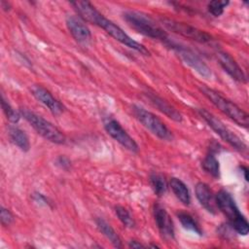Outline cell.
Here are the masks:
<instances>
[{
  "instance_id": "18",
  "label": "cell",
  "mask_w": 249,
  "mask_h": 249,
  "mask_svg": "<svg viewBox=\"0 0 249 249\" xmlns=\"http://www.w3.org/2000/svg\"><path fill=\"white\" fill-rule=\"evenodd\" d=\"M170 187H171V190H172L173 194L175 195V196L184 205H190V203H191L190 191H189L188 187L186 186V184L182 180H180L176 177H172L170 179Z\"/></svg>"
},
{
  "instance_id": "27",
  "label": "cell",
  "mask_w": 249,
  "mask_h": 249,
  "mask_svg": "<svg viewBox=\"0 0 249 249\" xmlns=\"http://www.w3.org/2000/svg\"><path fill=\"white\" fill-rule=\"evenodd\" d=\"M56 164L60 168L64 169V170H68L70 168V166H71V161H70V160L68 158H66L64 156H60L56 160Z\"/></svg>"
},
{
  "instance_id": "15",
  "label": "cell",
  "mask_w": 249,
  "mask_h": 249,
  "mask_svg": "<svg viewBox=\"0 0 249 249\" xmlns=\"http://www.w3.org/2000/svg\"><path fill=\"white\" fill-rule=\"evenodd\" d=\"M196 196L200 203V205L205 208L209 213L215 214L217 211V204H216V198L209 188V186L203 182H198L196 185Z\"/></svg>"
},
{
  "instance_id": "20",
  "label": "cell",
  "mask_w": 249,
  "mask_h": 249,
  "mask_svg": "<svg viewBox=\"0 0 249 249\" xmlns=\"http://www.w3.org/2000/svg\"><path fill=\"white\" fill-rule=\"evenodd\" d=\"M177 217L185 230L193 231L194 233H196L198 235H202L201 228L199 227L196 220L191 214L187 212H179L177 214Z\"/></svg>"
},
{
  "instance_id": "30",
  "label": "cell",
  "mask_w": 249,
  "mask_h": 249,
  "mask_svg": "<svg viewBox=\"0 0 249 249\" xmlns=\"http://www.w3.org/2000/svg\"><path fill=\"white\" fill-rule=\"evenodd\" d=\"M241 171H242V173H243V175H244V179H245L246 181H248V177H247V168H246L245 166H241Z\"/></svg>"
},
{
  "instance_id": "14",
  "label": "cell",
  "mask_w": 249,
  "mask_h": 249,
  "mask_svg": "<svg viewBox=\"0 0 249 249\" xmlns=\"http://www.w3.org/2000/svg\"><path fill=\"white\" fill-rule=\"evenodd\" d=\"M215 55L218 60V63L221 65L224 71L227 72L233 80L239 83L246 82V76L244 72L237 64V62L228 53L223 51H217Z\"/></svg>"
},
{
  "instance_id": "8",
  "label": "cell",
  "mask_w": 249,
  "mask_h": 249,
  "mask_svg": "<svg viewBox=\"0 0 249 249\" xmlns=\"http://www.w3.org/2000/svg\"><path fill=\"white\" fill-rule=\"evenodd\" d=\"M160 20L165 28L183 37L189 38L201 44H206L212 41V37L210 34L186 22L177 21L170 18H161Z\"/></svg>"
},
{
  "instance_id": "16",
  "label": "cell",
  "mask_w": 249,
  "mask_h": 249,
  "mask_svg": "<svg viewBox=\"0 0 249 249\" xmlns=\"http://www.w3.org/2000/svg\"><path fill=\"white\" fill-rule=\"evenodd\" d=\"M145 94L148 97V99L150 100V102L156 108H158L161 113H163L166 117H168L169 119L173 120L174 122H178V123L182 122L183 118H182V115L180 114V112H178L166 100H164L163 98H161L160 96H159L158 94H156L154 92H149L148 91Z\"/></svg>"
},
{
  "instance_id": "2",
  "label": "cell",
  "mask_w": 249,
  "mask_h": 249,
  "mask_svg": "<svg viewBox=\"0 0 249 249\" xmlns=\"http://www.w3.org/2000/svg\"><path fill=\"white\" fill-rule=\"evenodd\" d=\"M215 198L217 208L229 219V223L233 231L239 234L246 235L249 231L248 222L239 211L231 195L225 190H221L215 196Z\"/></svg>"
},
{
  "instance_id": "28",
  "label": "cell",
  "mask_w": 249,
  "mask_h": 249,
  "mask_svg": "<svg viewBox=\"0 0 249 249\" xmlns=\"http://www.w3.org/2000/svg\"><path fill=\"white\" fill-rule=\"evenodd\" d=\"M33 198H34V200H35L36 202H38V203H43V204H45V205H48V204H49V203H48V199H47L42 194H40V193L34 194V195H33Z\"/></svg>"
},
{
  "instance_id": "31",
  "label": "cell",
  "mask_w": 249,
  "mask_h": 249,
  "mask_svg": "<svg viewBox=\"0 0 249 249\" xmlns=\"http://www.w3.org/2000/svg\"><path fill=\"white\" fill-rule=\"evenodd\" d=\"M148 247H153V248H156V247H160L159 245H157V244H150V245H148Z\"/></svg>"
},
{
  "instance_id": "12",
  "label": "cell",
  "mask_w": 249,
  "mask_h": 249,
  "mask_svg": "<svg viewBox=\"0 0 249 249\" xmlns=\"http://www.w3.org/2000/svg\"><path fill=\"white\" fill-rule=\"evenodd\" d=\"M32 95L42 104H44L53 115H59L64 112V106L62 103H60L56 98L53 96V94L43 88L42 86L35 85L31 89Z\"/></svg>"
},
{
  "instance_id": "24",
  "label": "cell",
  "mask_w": 249,
  "mask_h": 249,
  "mask_svg": "<svg viewBox=\"0 0 249 249\" xmlns=\"http://www.w3.org/2000/svg\"><path fill=\"white\" fill-rule=\"evenodd\" d=\"M1 106L3 109V112L6 116V118L13 124H17L19 119H20V114L17 112L11 105L10 103L5 99V97L2 95L1 97Z\"/></svg>"
},
{
  "instance_id": "1",
  "label": "cell",
  "mask_w": 249,
  "mask_h": 249,
  "mask_svg": "<svg viewBox=\"0 0 249 249\" xmlns=\"http://www.w3.org/2000/svg\"><path fill=\"white\" fill-rule=\"evenodd\" d=\"M74 10L83 20L92 23L104 29L111 37L123 45L140 53L143 55H149L150 52L140 43L128 36L119 25L105 18L95 7L88 1H75L70 3Z\"/></svg>"
},
{
  "instance_id": "11",
  "label": "cell",
  "mask_w": 249,
  "mask_h": 249,
  "mask_svg": "<svg viewBox=\"0 0 249 249\" xmlns=\"http://www.w3.org/2000/svg\"><path fill=\"white\" fill-rule=\"evenodd\" d=\"M154 217L161 237L165 240L174 239V225L165 208L159 203L155 204Z\"/></svg>"
},
{
  "instance_id": "9",
  "label": "cell",
  "mask_w": 249,
  "mask_h": 249,
  "mask_svg": "<svg viewBox=\"0 0 249 249\" xmlns=\"http://www.w3.org/2000/svg\"><path fill=\"white\" fill-rule=\"evenodd\" d=\"M166 45L170 47L180 57L181 59L189 65L192 69H194L196 73L202 76L205 79H209L212 75L210 68L190 49L178 44L171 42L170 40L165 41Z\"/></svg>"
},
{
  "instance_id": "25",
  "label": "cell",
  "mask_w": 249,
  "mask_h": 249,
  "mask_svg": "<svg viewBox=\"0 0 249 249\" xmlns=\"http://www.w3.org/2000/svg\"><path fill=\"white\" fill-rule=\"evenodd\" d=\"M229 3L230 2L226 0H213L207 5L208 12L214 17H220L224 13V10L229 5Z\"/></svg>"
},
{
  "instance_id": "7",
  "label": "cell",
  "mask_w": 249,
  "mask_h": 249,
  "mask_svg": "<svg viewBox=\"0 0 249 249\" xmlns=\"http://www.w3.org/2000/svg\"><path fill=\"white\" fill-rule=\"evenodd\" d=\"M132 112L135 118L143 124V126L151 131L154 135L161 140L170 141L173 139L172 132L165 125V124L154 113L138 105L132 106Z\"/></svg>"
},
{
  "instance_id": "5",
  "label": "cell",
  "mask_w": 249,
  "mask_h": 249,
  "mask_svg": "<svg viewBox=\"0 0 249 249\" xmlns=\"http://www.w3.org/2000/svg\"><path fill=\"white\" fill-rule=\"evenodd\" d=\"M21 116L29 123L38 134L46 140L54 144H64L66 139L64 134L52 123L27 109L20 110Z\"/></svg>"
},
{
  "instance_id": "26",
  "label": "cell",
  "mask_w": 249,
  "mask_h": 249,
  "mask_svg": "<svg viewBox=\"0 0 249 249\" xmlns=\"http://www.w3.org/2000/svg\"><path fill=\"white\" fill-rule=\"evenodd\" d=\"M0 219L3 226H10L14 221V216L9 209L2 206L0 211Z\"/></svg>"
},
{
  "instance_id": "17",
  "label": "cell",
  "mask_w": 249,
  "mask_h": 249,
  "mask_svg": "<svg viewBox=\"0 0 249 249\" xmlns=\"http://www.w3.org/2000/svg\"><path fill=\"white\" fill-rule=\"evenodd\" d=\"M9 137L11 141L21 151L27 152L30 148V142L27 134L20 129L19 127H17L15 125H11L9 127Z\"/></svg>"
},
{
  "instance_id": "19",
  "label": "cell",
  "mask_w": 249,
  "mask_h": 249,
  "mask_svg": "<svg viewBox=\"0 0 249 249\" xmlns=\"http://www.w3.org/2000/svg\"><path fill=\"white\" fill-rule=\"evenodd\" d=\"M96 227L99 230V231L107 238L110 240V242L117 248L122 247V240L117 233V231L111 227L110 224H108L105 220L98 218L95 220Z\"/></svg>"
},
{
  "instance_id": "21",
  "label": "cell",
  "mask_w": 249,
  "mask_h": 249,
  "mask_svg": "<svg viewBox=\"0 0 249 249\" xmlns=\"http://www.w3.org/2000/svg\"><path fill=\"white\" fill-rule=\"evenodd\" d=\"M201 166L204 169V171H206L212 177L214 178L220 177V164L218 160L212 153H209L205 156V158L201 162Z\"/></svg>"
},
{
  "instance_id": "10",
  "label": "cell",
  "mask_w": 249,
  "mask_h": 249,
  "mask_svg": "<svg viewBox=\"0 0 249 249\" xmlns=\"http://www.w3.org/2000/svg\"><path fill=\"white\" fill-rule=\"evenodd\" d=\"M104 128L106 132L119 144H121L124 148L130 152H137L138 145L135 140L124 130V128L121 125V124L114 120H108L104 124Z\"/></svg>"
},
{
  "instance_id": "4",
  "label": "cell",
  "mask_w": 249,
  "mask_h": 249,
  "mask_svg": "<svg viewBox=\"0 0 249 249\" xmlns=\"http://www.w3.org/2000/svg\"><path fill=\"white\" fill-rule=\"evenodd\" d=\"M126 23L138 33L161 41H167V33L160 28L149 16L138 11H125L123 14Z\"/></svg>"
},
{
  "instance_id": "6",
  "label": "cell",
  "mask_w": 249,
  "mask_h": 249,
  "mask_svg": "<svg viewBox=\"0 0 249 249\" xmlns=\"http://www.w3.org/2000/svg\"><path fill=\"white\" fill-rule=\"evenodd\" d=\"M196 112L201 117V119L208 124V126L211 127L212 130H214L224 141L230 144L232 148L239 152H245L247 150V146L242 141V139L234 132H232L221 120H219L217 117H215L213 114L203 108H198Z\"/></svg>"
},
{
  "instance_id": "3",
  "label": "cell",
  "mask_w": 249,
  "mask_h": 249,
  "mask_svg": "<svg viewBox=\"0 0 249 249\" xmlns=\"http://www.w3.org/2000/svg\"><path fill=\"white\" fill-rule=\"evenodd\" d=\"M201 93L208 98V100L211 101L212 104H214L221 112H223L225 115H227L230 119H231L234 123H236L238 125L247 127L249 124V117L248 114L242 110L239 106H237L235 103L231 101L230 99L224 97L216 90L201 85L198 87Z\"/></svg>"
},
{
  "instance_id": "13",
  "label": "cell",
  "mask_w": 249,
  "mask_h": 249,
  "mask_svg": "<svg viewBox=\"0 0 249 249\" xmlns=\"http://www.w3.org/2000/svg\"><path fill=\"white\" fill-rule=\"evenodd\" d=\"M66 26L72 37L80 44L90 42L91 33L84 20L76 16L66 17Z\"/></svg>"
},
{
  "instance_id": "29",
  "label": "cell",
  "mask_w": 249,
  "mask_h": 249,
  "mask_svg": "<svg viewBox=\"0 0 249 249\" xmlns=\"http://www.w3.org/2000/svg\"><path fill=\"white\" fill-rule=\"evenodd\" d=\"M128 246H129L130 248H144V247H146L144 244L140 243V242L137 241V240H130L129 243H128Z\"/></svg>"
},
{
  "instance_id": "22",
  "label": "cell",
  "mask_w": 249,
  "mask_h": 249,
  "mask_svg": "<svg viewBox=\"0 0 249 249\" xmlns=\"http://www.w3.org/2000/svg\"><path fill=\"white\" fill-rule=\"evenodd\" d=\"M150 184H151V187H152L154 193L159 196H163L166 193L167 188H168L167 182H166L164 176H162L160 173H156V172L151 173Z\"/></svg>"
},
{
  "instance_id": "23",
  "label": "cell",
  "mask_w": 249,
  "mask_h": 249,
  "mask_svg": "<svg viewBox=\"0 0 249 249\" xmlns=\"http://www.w3.org/2000/svg\"><path fill=\"white\" fill-rule=\"evenodd\" d=\"M115 211H116L117 216L119 217V220L123 223V225L124 227L129 228V229L134 228L135 222L126 208H124V206H121V205H117L115 207Z\"/></svg>"
}]
</instances>
